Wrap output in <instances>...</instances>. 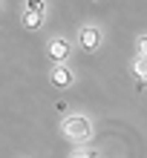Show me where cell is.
Segmentation results:
<instances>
[{
  "mask_svg": "<svg viewBox=\"0 0 147 158\" xmlns=\"http://www.w3.org/2000/svg\"><path fill=\"white\" fill-rule=\"evenodd\" d=\"M101 43V32L95 29V26H87V29H81V46H84L87 52H95Z\"/></svg>",
  "mask_w": 147,
  "mask_h": 158,
  "instance_id": "cell-2",
  "label": "cell"
},
{
  "mask_svg": "<svg viewBox=\"0 0 147 158\" xmlns=\"http://www.w3.org/2000/svg\"><path fill=\"white\" fill-rule=\"evenodd\" d=\"M29 9H32V12H43V6L38 3V0H32V3H29Z\"/></svg>",
  "mask_w": 147,
  "mask_h": 158,
  "instance_id": "cell-6",
  "label": "cell"
},
{
  "mask_svg": "<svg viewBox=\"0 0 147 158\" xmlns=\"http://www.w3.org/2000/svg\"><path fill=\"white\" fill-rule=\"evenodd\" d=\"M72 158H95V155H93V152H75Z\"/></svg>",
  "mask_w": 147,
  "mask_h": 158,
  "instance_id": "cell-7",
  "label": "cell"
},
{
  "mask_svg": "<svg viewBox=\"0 0 147 158\" xmlns=\"http://www.w3.org/2000/svg\"><path fill=\"white\" fill-rule=\"evenodd\" d=\"M63 135H69V138H75V141H84V138L93 135V124H89V118L84 115H69V118H63Z\"/></svg>",
  "mask_w": 147,
  "mask_h": 158,
  "instance_id": "cell-1",
  "label": "cell"
},
{
  "mask_svg": "<svg viewBox=\"0 0 147 158\" xmlns=\"http://www.w3.org/2000/svg\"><path fill=\"white\" fill-rule=\"evenodd\" d=\"M41 23H43V12H32V9H26V15H23V26L29 32L35 29H41Z\"/></svg>",
  "mask_w": 147,
  "mask_h": 158,
  "instance_id": "cell-5",
  "label": "cell"
},
{
  "mask_svg": "<svg viewBox=\"0 0 147 158\" xmlns=\"http://www.w3.org/2000/svg\"><path fill=\"white\" fill-rule=\"evenodd\" d=\"M49 55H52L55 60H67V58H69V43L61 40V38L52 40V43H49Z\"/></svg>",
  "mask_w": 147,
  "mask_h": 158,
  "instance_id": "cell-4",
  "label": "cell"
},
{
  "mask_svg": "<svg viewBox=\"0 0 147 158\" xmlns=\"http://www.w3.org/2000/svg\"><path fill=\"white\" fill-rule=\"evenodd\" d=\"M49 81H52L58 89H63V86H69V83H72V72H69L67 66H55V69L49 72Z\"/></svg>",
  "mask_w": 147,
  "mask_h": 158,
  "instance_id": "cell-3",
  "label": "cell"
}]
</instances>
